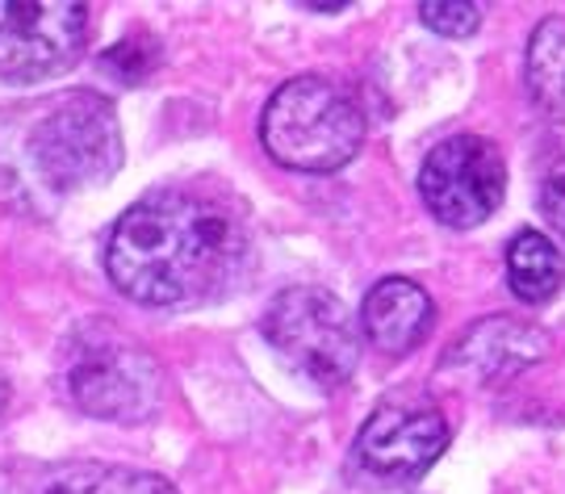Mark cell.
I'll return each instance as SVG.
<instances>
[{
    "label": "cell",
    "mask_w": 565,
    "mask_h": 494,
    "mask_svg": "<svg viewBox=\"0 0 565 494\" xmlns=\"http://www.w3.org/2000/svg\"><path fill=\"white\" fill-rule=\"evenodd\" d=\"M9 398H13V390H9V382L0 373V423H4V411H9Z\"/></svg>",
    "instance_id": "17"
},
{
    "label": "cell",
    "mask_w": 565,
    "mask_h": 494,
    "mask_svg": "<svg viewBox=\"0 0 565 494\" xmlns=\"http://www.w3.org/2000/svg\"><path fill=\"white\" fill-rule=\"evenodd\" d=\"M160 63V42L147 39V34H130V39L114 42L102 55V67L114 72L121 84H142Z\"/></svg>",
    "instance_id": "14"
},
{
    "label": "cell",
    "mask_w": 565,
    "mask_h": 494,
    "mask_svg": "<svg viewBox=\"0 0 565 494\" xmlns=\"http://www.w3.org/2000/svg\"><path fill=\"white\" fill-rule=\"evenodd\" d=\"M448 449V423L431 407L385 402L356 436V465L382 486H403L427 474Z\"/></svg>",
    "instance_id": "8"
},
{
    "label": "cell",
    "mask_w": 565,
    "mask_h": 494,
    "mask_svg": "<svg viewBox=\"0 0 565 494\" xmlns=\"http://www.w3.org/2000/svg\"><path fill=\"white\" fill-rule=\"evenodd\" d=\"M105 272L139 307H202L252 272V235L235 206L193 189H156L121 214Z\"/></svg>",
    "instance_id": "1"
},
{
    "label": "cell",
    "mask_w": 565,
    "mask_h": 494,
    "mask_svg": "<svg viewBox=\"0 0 565 494\" xmlns=\"http://www.w3.org/2000/svg\"><path fill=\"white\" fill-rule=\"evenodd\" d=\"M419 197L445 227H482L507 197L503 151L482 135H452L427 151L419 168Z\"/></svg>",
    "instance_id": "7"
},
{
    "label": "cell",
    "mask_w": 565,
    "mask_h": 494,
    "mask_svg": "<svg viewBox=\"0 0 565 494\" xmlns=\"http://www.w3.org/2000/svg\"><path fill=\"white\" fill-rule=\"evenodd\" d=\"M93 9L81 0H0V80L39 84L84 55Z\"/></svg>",
    "instance_id": "6"
},
{
    "label": "cell",
    "mask_w": 565,
    "mask_h": 494,
    "mask_svg": "<svg viewBox=\"0 0 565 494\" xmlns=\"http://www.w3.org/2000/svg\"><path fill=\"white\" fill-rule=\"evenodd\" d=\"M264 335L319 390H340L361 365L356 323L323 286L281 289L264 310Z\"/></svg>",
    "instance_id": "3"
},
{
    "label": "cell",
    "mask_w": 565,
    "mask_h": 494,
    "mask_svg": "<svg viewBox=\"0 0 565 494\" xmlns=\"http://www.w3.org/2000/svg\"><path fill=\"white\" fill-rule=\"evenodd\" d=\"M260 143L281 168L335 172L364 143V114L356 97L331 76L285 80L260 114Z\"/></svg>",
    "instance_id": "2"
},
{
    "label": "cell",
    "mask_w": 565,
    "mask_h": 494,
    "mask_svg": "<svg viewBox=\"0 0 565 494\" xmlns=\"http://www.w3.org/2000/svg\"><path fill=\"white\" fill-rule=\"evenodd\" d=\"M507 281H511V293H515L520 302L541 307V302H548L565 281L562 251L548 244L541 230H520V235L507 244Z\"/></svg>",
    "instance_id": "13"
},
{
    "label": "cell",
    "mask_w": 565,
    "mask_h": 494,
    "mask_svg": "<svg viewBox=\"0 0 565 494\" xmlns=\"http://www.w3.org/2000/svg\"><path fill=\"white\" fill-rule=\"evenodd\" d=\"M524 80L532 105L548 118H565V18H545L524 55Z\"/></svg>",
    "instance_id": "12"
},
{
    "label": "cell",
    "mask_w": 565,
    "mask_h": 494,
    "mask_svg": "<svg viewBox=\"0 0 565 494\" xmlns=\"http://www.w3.org/2000/svg\"><path fill=\"white\" fill-rule=\"evenodd\" d=\"M548 331H541L536 323H520L507 314H490L482 323L465 327L452 348L445 352L440 369L448 377H461L469 386H494L503 377L524 373L527 365L545 361L548 356Z\"/></svg>",
    "instance_id": "9"
},
{
    "label": "cell",
    "mask_w": 565,
    "mask_h": 494,
    "mask_svg": "<svg viewBox=\"0 0 565 494\" xmlns=\"http://www.w3.org/2000/svg\"><path fill=\"white\" fill-rule=\"evenodd\" d=\"M419 21L427 30L445 34V39H469L482 25V4L469 0H424L419 4Z\"/></svg>",
    "instance_id": "15"
},
{
    "label": "cell",
    "mask_w": 565,
    "mask_h": 494,
    "mask_svg": "<svg viewBox=\"0 0 565 494\" xmlns=\"http://www.w3.org/2000/svg\"><path fill=\"white\" fill-rule=\"evenodd\" d=\"M306 9H310V13H340L343 4H306Z\"/></svg>",
    "instance_id": "18"
},
{
    "label": "cell",
    "mask_w": 565,
    "mask_h": 494,
    "mask_svg": "<svg viewBox=\"0 0 565 494\" xmlns=\"http://www.w3.org/2000/svg\"><path fill=\"white\" fill-rule=\"evenodd\" d=\"M541 210H545L548 227L565 239V155H557L541 176Z\"/></svg>",
    "instance_id": "16"
},
{
    "label": "cell",
    "mask_w": 565,
    "mask_h": 494,
    "mask_svg": "<svg viewBox=\"0 0 565 494\" xmlns=\"http://www.w3.org/2000/svg\"><path fill=\"white\" fill-rule=\"evenodd\" d=\"M67 394L84 415L105 423H142L160 407L163 369L151 352L114 331H84L67 352Z\"/></svg>",
    "instance_id": "5"
},
{
    "label": "cell",
    "mask_w": 565,
    "mask_h": 494,
    "mask_svg": "<svg viewBox=\"0 0 565 494\" xmlns=\"http://www.w3.org/2000/svg\"><path fill=\"white\" fill-rule=\"evenodd\" d=\"M30 164L60 193L105 185L121 168V126L102 93H67L30 130Z\"/></svg>",
    "instance_id": "4"
},
{
    "label": "cell",
    "mask_w": 565,
    "mask_h": 494,
    "mask_svg": "<svg viewBox=\"0 0 565 494\" xmlns=\"http://www.w3.org/2000/svg\"><path fill=\"white\" fill-rule=\"evenodd\" d=\"M0 494H177L160 474L105 465V461H60V465H25L0 477Z\"/></svg>",
    "instance_id": "10"
},
{
    "label": "cell",
    "mask_w": 565,
    "mask_h": 494,
    "mask_svg": "<svg viewBox=\"0 0 565 494\" xmlns=\"http://www.w3.org/2000/svg\"><path fill=\"white\" fill-rule=\"evenodd\" d=\"M361 323L364 335L373 340V348L403 356V352L419 348L424 335L431 331V298L419 281L385 277L364 293Z\"/></svg>",
    "instance_id": "11"
}]
</instances>
